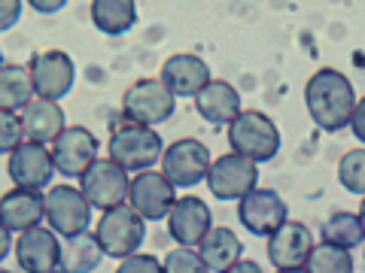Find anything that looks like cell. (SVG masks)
<instances>
[{
  "mask_svg": "<svg viewBox=\"0 0 365 273\" xmlns=\"http://www.w3.org/2000/svg\"><path fill=\"white\" fill-rule=\"evenodd\" d=\"M0 273H13V270H0Z\"/></svg>",
  "mask_w": 365,
  "mask_h": 273,
  "instance_id": "obj_40",
  "label": "cell"
},
{
  "mask_svg": "<svg viewBox=\"0 0 365 273\" xmlns=\"http://www.w3.org/2000/svg\"><path fill=\"white\" fill-rule=\"evenodd\" d=\"M307 273H353V258L347 249H335L319 243L311 249V258H307Z\"/></svg>",
  "mask_w": 365,
  "mask_h": 273,
  "instance_id": "obj_27",
  "label": "cell"
},
{
  "mask_svg": "<svg viewBox=\"0 0 365 273\" xmlns=\"http://www.w3.org/2000/svg\"><path fill=\"white\" fill-rule=\"evenodd\" d=\"M228 146L235 155L247 158L253 164L271 161L280 149V131L265 112L244 109L232 124H228Z\"/></svg>",
  "mask_w": 365,
  "mask_h": 273,
  "instance_id": "obj_3",
  "label": "cell"
},
{
  "mask_svg": "<svg viewBox=\"0 0 365 273\" xmlns=\"http://www.w3.org/2000/svg\"><path fill=\"white\" fill-rule=\"evenodd\" d=\"M91 21L107 37L128 33L137 21V4L134 0H95L91 4Z\"/></svg>",
  "mask_w": 365,
  "mask_h": 273,
  "instance_id": "obj_24",
  "label": "cell"
},
{
  "mask_svg": "<svg viewBox=\"0 0 365 273\" xmlns=\"http://www.w3.org/2000/svg\"><path fill=\"white\" fill-rule=\"evenodd\" d=\"M79 191L86 195V200L91 203V207H98L104 213L125 207V200H128V195H131L128 170L113 164L110 158H98V161L86 170V176L79 179Z\"/></svg>",
  "mask_w": 365,
  "mask_h": 273,
  "instance_id": "obj_5",
  "label": "cell"
},
{
  "mask_svg": "<svg viewBox=\"0 0 365 273\" xmlns=\"http://www.w3.org/2000/svg\"><path fill=\"white\" fill-rule=\"evenodd\" d=\"M162 264H165V273H210V267L204 264V258L186 246L170 249Z\"/></svg>",
  "mask_w": 365,
  "mask_h": 273,
  "instance_id": "obj_29",
  "label": "cell"
},
{
  "mask_svg": "<svg viewBox=\"0 0 365 273\" xmlns=\"http://www.w3.org/2000/svg\"><path fill=\"white\" fill-rule=\"evenodd\" d=\"M46 219V195L34 188H13L0 200V222L9 231L25 234Z\"/></svg>",
  "mask_w": 365,
  "mask_h": 273,
  "instance_id": "obj_19",
  "label": "cell"
},
{
  "mask_svg": "<svg viewBox=\"0 0 365 273\" xmlns=\"http://www.w3.org/2000/svg\"><path fill=\"white\" fill-rule=\"evenodd\" d=\"M143 234H146V222L137 215L131 207H116L104 213L98 219V243L104 249V255L110 258H128L134 255L143 243Z\"/></svg>",
  "mask_w": 365,
  "mask_h": 273,
  "instance_id": "obj_7",
  "label": "cell"
},
{
  "mask_svg": "<svg viewBox=\"0 0 365 273\" xmlns=\"http://www.w3.org/2000/svg\"><path fill=\"white\" fill-rule=\"evenodd\" d=\"M213 228V215H210V207L204 203L201 198H177L174 210L168 213V231L170 237L186 246V249H195L201 246V240L210 234Z\"/></svg>",
  "mask_w": 365,
  "mask_h": 273,
  "instance_id": "obj_15",
  "label": "cell"
},
{
  "mask_svg": "<svg viewBox=\"0 0 365 273\" xmlns=\"http://www.w3.org/2000/svg\"><path fill=\"white\" fill-rule=\"evenodd\" d=\"M52 273H67V270H52Z\"/></svg>",
  "mask_w": 365,
  "mask_h": 273,
  "instance_id": "obj_39",
  "label": "cell"
},
{
  "mask_svg": "<svg viewBox=\"0 0 365 273\" xmlns=\"http://www.w3.org/2000/svg\"><path fill=\"white\" fill-rule=\"evenodd\" d=\"M107 152H110V161L119 164L122 170L143 173V170H150L155 161H162L165 143H162V136H158V131L146 128V124L125 122L113 131Z\"/></svg>",
  "mask_w": 365,
  "mask_h": 273,
  "instance_id": "obj_2",
  "label": "cell"
},
{
  "mask_svg": "<svg viewBox=\"0 0 365 273\" xmlns=\"http://www.w3.org/2000/svg\"><path fill=\"white\" fill-rule=\"evenodd\" d=\"M277 273H307V267H289V270H277Z\"/></svg>",
  "mask_w": 365,
  "mask_h": 273,
  "instance_id": "obj_37",
  "label": "cell"
},
{
  "mask_svg": "<svg viewBox=\"0 0 365 273\" xmlns=\"http://www.w3.org/2000/svg\"><path fill=\"white\" fill-rule=\"evenodd\" d=\"M319 237H323L326 246L356 249L365 243V222L356 213H335V215H329L323 228H319Z\"/></svg>",
  "mask_w": 365,
  "mask_h": 273,
  "instance_id": "obj_26",
  "label": "cell"
},
{
  "mask_svg": "<svg viewBox=\"0 0 365 273\" xmlns=\"http://www.w3.org/2000/svg\"><path fill=\"white\" fill-rule=\"evenodd\" d=\"M31 6L37 9V13H58L64 6V0H49V4H46V0H31Z\"/></svg>",
  "mask_w": 365,
  "mask_h": 273,
  "instance_id": "obj_35",
  "label": "cell"
},
{
  "mask_svg": "<svg viewBox=\"0 0 365 273\" xmlns=\"http://www.w3.org/2000/svg\"><path fill=\"white\" fill-rule=\"evenodd\" d=\"M158 79L170 88L174 97H195L198 91L210 82V67L204 58L192 52H177L162 64V73Z\"/></svg>",
  "mask_w": 365,
  "mask_h": 273,
  "instance_id": "obj_17",
  "label": "cell"
},
{
  "mask_svg": "<svg viewBox=\"0 0 365 273\" xmlns=\"http://www.w3.org/2000/svg\"><path fill=\"white\" fill-rule=\"evenodd\" d=\"M241 240L232 228H222V225H213L210 234L201 240L198 246V255L204 258V264L210 267V273H225L228 267H235L241 261Z\"/></svg>",
  "mask_w": 365,
  "mask_h": 273,
  "instance_id": "obj_22",
  "label": "cell"
},
{
  "mask_svg": "<svg viewBox=\"0 0 365 273\" xmlns=\"http://www.w3.org/2000/svg\"><path fill=\"white\" fill-rule=\"evenodd\" d=\"M237 219L256 237H271L280 225H287V203L277 191L271 188H253L237 207Z\"/></svg>",
  "mask_w": 365,
  "mask_h": 273,
  "instance_id": "obj_13",
  "label": "cell"
},
{
  "mask_svg": "<svg viewBox=\"0 0 365 273\" xmlns=\"http://www.w3.org/2000/svg\"><path fill=\"white\" fill-rule=\"evenodd\" d=\"M64 128H67L64 109L55 104V100L37 97L25 112H21V131H25V140H31V143H40V146L55 143Z\"/></svg>",
  "mask_w": 365,
  "mask_h": 273,
  "instance_id": "obj_21",
  "label": "cell"
},
{
  "mask_svg": "<svg viewBox=\"0 0 365 273\" xmlns=\"http://www.w3.org/2000/svg\"><path fill=\"white\" fill-rule=\"evenodd\" d=\"M31 79H34V91L43 100H61L73 88V79H76L73 58L61 49L37 52L31 58Z\"/></svg>",
  "mask_w": 365,
  "mask_h": 273,
  "instance_id": "obj_11",
  "label": "cell"
},
{
  "mask_svg": "<svg viewBox=\"0 0 365 273\" xmlns=\"http://www.w3.org/2000/svg\"><path fill=\"white\" fill-rule=\"evenodd\" d=\"M210 149L195 136L174 140L162 155V173L174 188H192L210 173Z\"/></svg>",
  "mask_w": 365,
  "mask_h": 273,
  "instance_id": "obj_6",
  "label": "cell"
},
{
  "mask_svg": "<svg viewBox=\"0 0 365 273\" xmlns=\"http://www.w3.org/2000/svg\"><path fill=\"white\" fill-rule=\"evenodd\" d=\"M19 0H6V4H4V18H0V28H4V31H9V28H13V21H16V16H19Z\"/></svg>",
  "mask_w": 365,
  "mask_h": 273,
  "instance_id": "obj_33",
  "label": "cell"
},
{
  "mask_svg": "<svg viewBox=\"0 0 365 273\" xmlns=\"http://www.w3.org/2000/svg\"><path fill=\"white\" fill-rule=\"evenodd\" d=\"M128 203L143 222H158V219H168V213L174 210L177 195H174V186L168 182L165 173L143 170V173H137L131 179Z\"/></svg>",
  "mask_w": 365,
  "mask_h": 273,
  "instance_id": "obj_12",
  "label": "cell"
},
{
  "mask_svg": "<svg viewBox=\"0 0 365 273\" xmlns=\"http://www.w3.org/2000/svg\"><path fill=\"white\" fill-rule=\"evenodd\" d=\"M314 249V237L302 222H287L268 237V261L277 270L307 264Z\"/></svg>",
  "mask_w": 365,
  "mask_h": 273,
  "instance_id": "obj_18",
  "label": "cell"
},
{
  "mask_svg": "<svg viewBox=\"0 0 365 273\" xmlns=\"http://www.w3.org/2000/svg\"><path fill=\"white\" fill-rule=\"evenodd\" d=\"M174 95H170V88L162 82V79H137L125 88L122 95V112L125 119L134 122V124H146V128H153V124H162L174 116Z\"/></svg>",
  "mask_w": 365,
  "mask_h": 273,
  "instance_id": "obj_4",
  "label": "cell"
},
{
  "mask_svg": "<svg viewBox=\"0 0 365 273\" xmlns=\"http://www.w3.org/2000/svg\"><path fill=\"white\" fill-rule=\"evenodd\" d=\"M195 107L210 124H232L241 116V95L232 82L225 79H210L198 95H195Z\"/></svg>",
  "mask_w": 365,
  "mask_h": 273,
  "instance_id": "obj_20",
  "label": "cell"
},
{
  "mask_svg": "<svg viewBox=\"0 0 365 273\" xmlns=\"http://www.w3.org/2000/svg\"><path fill=\"white\" fill-rule=\"evenodd\" d=\"M9 240H13V231H9V228H4V243H0V258L9 255Z\"/></svg>",
  "mask_w": 365,
  "mask_h": 273,
  "instance_id": "obj_36",
  "label": "cell"
},
{
  "mask_svg": "<svg viewBox=\"0 0 365 273\" xmlns=\"http://www.w3.org/2000/svg\"><path fill=\"white\" fill-rule=\"evenodd\" d=\"M21 143H25L21 116H16V112H4V116H0V149H4L6 155H13Z\"/></svg>",
  "mask_w": 365,
  "mask_h": 273,
  "instance_id": "obj_30",
  "label": "cell"
},
{
  "mask_svg": "<svg viewBox=\"0 0 365 273\" xmlns=\"http://www.w3.org/2000/svg\"><path fill=\"white\" fill-rule=\"evenodd\" d=\"M359 219L365 222V198H362V203H359Z\"/></svg>",
  "mask_w": 365,
  "mask_h": 273,
  "instance_id": "obj_38",
  "label": "cell"
},
{
  "mask_svg": "<svg viewBox=\"0 0 365 273\" xmlns=\"http://www.w3.org/2000/svg\"><path fill=\"white\" fill-rule=\"evenodd\" d=\"M304 104L317 128L335 134L350 124V116L356 109V95H353V85L344 73L335 67H323L307 79Z\"/></svg>",
  "mask_w": 365,
  "mask_h": 273,
  "instance_id": "obj_1",
  "label": "cell"
},
{
  "mask_svg": "<svg viewBox=\"0 0 365 273\" xmlns=\"http://www.w3.org/2000/svg\"><path fill=\"white\" fill-rule=\"evenodd\" d=\"M256 182H259L256 164L235 152L216 158L210 164V173H207L210 195L220 200H244L250 191L256 188Z\"/></svg>",
  "mask_w": 365,
  "mask_h": 273,
  "instance_id": "obj_10",
  "label": "cell"
},
{
  "mask_svg": "<svg viewBox=\"0 0 365 273\" xmlns=\"http://www.w3.org/2000/svg\"><path fill=\"white\" fill-rule=\"evenodd\" d=\"M34 79L31 67L4 64L0 67V109L4 112H25L34 104Z\"/></svg>",
  "mask_w": 365,
  "mask_h": 273,
  "instance_id": "obj_23",
  "label": "cell"
},
{
  "mask_svg": "<svg viewBox=\"0 0 365 273\" xmlns=\"http://www.w3.org/2000/svg\"><path fill=\"white\" fill-rule=\"evenodd\" d=\"M46 222L55 234L61 237H76L88 231L91 225V203L86 200V195L73 186H52L49 195H46Z\"/></svg>",
  "mask_w": 365,
  "mask_h": 273,
  "instance_id": "obj_8",
  "label": "cell"
},
{
  "mask_svg": "<svg viewBox=\"0 0 365 273\" xmlns=\"http://www.w3.org/2000/svg\"><path fill=\"white\" fill-rule=\"evenodd\" d=\"M225 273H262V267L256 264V261H250V258H241L235 267H228Z\"/></svg>",
  "mask_w": 365,
  "mask_h": 273,
  "instance_id": "obj_34",
  "label": "cell"
},
{
  "mask_svg": "<svg viewBox=\"0 0 365 273\" xmlns=\"http://www.w3.org/2000/svg\"><path fill=\"white\" fill-rule=\"evenodd\" d=\"M116 273H165V264L155 255H128L119 261Z\"/></svg>",
  "mask_w": 365,
  "mask_h": 273,
  "instance_id": "obj_31",
  "label": "cell"
},
{
  "mask_svg": "<svg viewBox=\"0 0 365 273\" xmlns=\"http://www.w3.org/2000/svg\"><path fill=\"white\" fill-rule=\"evenodd\" d=\"M101 258H104V249L88 231L67 237V246H61V270L67 273H91L101 264Z\"/></svg>",
  "mask_w": 365,
  "mask_h": 273,
  "instance_id": "obj_25",
  "label": "cell"
},
{
  "mask_svg": "<svg viewBox=\"0 0 365 273\" xmlns=\"http://www.w3.org/2000/svg\"><path fill=\"white\" fill-rule=\"evenodd\" d=\"M350 131L359 143H365V97L356 100V109H353V116H350Z\"/></svg>",
  "mask_w": 365,
  "mask_h": 273,
  "instance_id": "obj_32",
  "label": "cell"
},
{
  "mask_svg": "<svg viewBox=\"0 0 365 273\" xmlns=\"http://www.w3.org/2000/svg\"><path fill=\"white\" fill-rule=\"evenodd\" d=\"M6 173L13 176L16 188H34L40 191L49 186V179L55 173L52 152H46V146L25 140L19 149L6 158Z\"/></svg>",
  "mask_w": 365,
  "mask_h": 273,
  "instance_id": "obj_16",
  "label": "cell"
},
{
  "mask_svg": "<svg viewBox=\"0 0 365 273\" xmlns=\"http://www.w3.org/2000/svg\"><path fill=\"white\" fill-rule=\"evenodd\" d=\"M16 258L25 273H52L61 267V243L52 228L37 225V228H31V231L19 234Z\"/></svg>",
  "mask_w": 365,
  "mask_h": 273,
  "instance_id": "obj_14",
  "label": "cell"
},
{
  "mask_svg": "<svg viewBox=\"0 0 365 273\" xmlns=\"http://www.w3.org/2000/svg\"><path fill=\"white\" fill-rule=\"evenodd\" d=\"M98 161V136L83 124L64 128L52 143V164L61 176H86V170Z\"/></svg>",
  "mask_w": 365,
  "mask_h": 273,
  "instance_id": "obj_9",
  "label": "cell"
},
{
  "mask_svg": "<svg viewBox=\"0 0 365 273\" xmlns=\"http://www.w3.org/2000/svg\"><path fill=\"white\" fill-rule=\"evenodd\" d=\"M338 182L353 195L365 198V149H350L338 164Z\"/></svg>",
  "mask_w": 365,
  "mask_h": 273,
  "instance_id": "obj_28",
  "label": "cell"
}]
</instances>
